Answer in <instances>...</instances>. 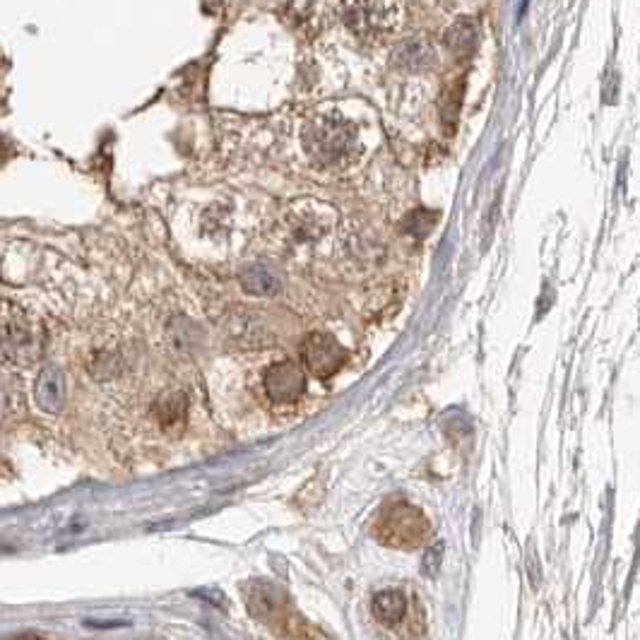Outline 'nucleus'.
I'll list each match as a JSON object with an SVG mask.
<instances>
[{"label":"nucleus","instance_id":"1","mask_svg":"<svg viewBox=\"0 0 640 640\" xmlns=\"http://www.w3.org/2000/svg\"><path fill=\"white\" fill-rule=\"evenodd\" d=\"M301 145L313 164L328 171H345L359 162L364 154L361 135L357 123L347 116L333 114H313L301 130Z\"/></svg>","mask_w":640,"mask_h":640},{"label":"nucleus","instance_id":"2","mask_svg":"<svg viewBox=\"0 0 640 640\" xmlns=\"http://www.w3.org/2000/svg\"><path fill=\"white\" fill-rule=\"evenodd\" d=\"M342 22L361 39H383L402 22L400 0H340Z\"/></svg>","mask_w":640,"mask_h":640},{"label":"nucleus","instance_id":"10","mask_svg":"<svg viewBox=\"0 0 640 640\" xmlns=\"http://www.w3.org/2000/svg\"><path fill=\"white\" fill-rule=\"evenodd\" d=\"M239 280L248 294L256 296H275L282 289V280L268 265H248V268L241 270Z\"/></svg>","mask_w":640,"mask_h":640},{"label":"nucleus","instance_id":"4","mask_svg":"<svg viewBox=\"0 0 640 640\" xmlns=\"http://www.w3.org/2000/svg\"><path fill=\"white\" fill-rule=\"evenodd\" d=\"M284 229L292 236L294 244H320L333 236L337 229V215L330 205L320 200H299L284 212Z\"/></svg>","mask_w":640,"mask_h":640},{"label":"nucleus","instance_id":"14","mask_svg":"<svg viewBox=\"0 0 640 640\" xmlns=\"http://www.w3.org/2000/svg\"><path fill=\"white\" fill-rule=\"evenodd\" d=\"M0 640H44L37 633H20V636H10V638H0Z\"/></svg>","mask_w":640,"mask_h":640},{"label":"nucleus","instance_id":"13","mask_svg":"<svg viewBox=\"0 0 640 640\" xmlns=\"http://www.w3.org/2000/svg\"><path fill=\"white\" fill-rule=\"evenodd\" d=\"M186 405L188 400L183 393H167L154 402V417L162 426H174L186 417Z\"/></svg>","mask_w":640,"mask_h":640},{"label":"nucleus","instance_id":"7","mask_svg":"<svg viewBox=\"0 0 640 640\" xmlns=\"http://www.w3.org/2000/svg\"><path fill=\"white\" fill-rule=\"evenodd\" d=\"M436 61V46L424 34L400 41L393 51V68L402 70V73H426V70L434 68Z\"/></svg>","mask_w":640,"mask_h":640},{"label":"nucleus","instance_id":"3","mask_svg":"<svg viewBox=\"0 0 640 640\" xmlns=\"http://www.w3.org/2000/svg\"><path fill=\"white\" fill-rule=\"evenodd\" d=\"M373 532L388 547L412 549L431 537V525L419 508L410 506V503H395V506L383 508L376 518V530Z\"/></svg>","mask_w":640,"mask_h":640},{"label":"nucleus","instance_id":"8","mask_svg":"<svg viewBox=\"0 0 640 640\" xmlns=\"http://www.w3.org/2000/svg\"><path fill=\"white\" fill-rule=\"evenodd\" d=\"M0 347H3V352L10 359H32L34 347H37V337H34L32 328H29V323H25V320H5L0 325Z\"/></svg>","mask_w":640,"mask_h":640},{"label":"nucleus","instance_id":"5","mask_svg":"<svg viewBox=\"0 0 640 640\" xmlns=\"http://www.w3.org/2000/svg\"><path fill=\"white\" fill-rule=\"evenodd\" d=\"M306 369L318 378H330L347 361V349L330 333H311L301 347Z\"/></svg>","mask_w":640,"mask_h":640},{"label":"nucleus","instance_id":"12","mask_svg":"<svg viewBox=\"0 0 640 640\" xmlns=\"http://www.w3.org/2000/svg\"><path fill=\"white\" fill-rule=\"evenodd\" d=\"M477 37V22L470 20V17H462V20L455 22L446 32V44L455 56L467 58L474 51V46H477Z\"/></svg>","mask_w":640,"mask_h":640},{"label":"nucleus","instance_id":"6","mask_svg":"<svg viewBox=\"0 0 640 640\" xmlns=\"http://www.w3.org/2000/svg\"><path fill=\"white\" fill-rule=\"evenodd\" d=\"M263 385L272 402H277V405H292V402L304 395L306 376L301 371V366L294 364V361H280V364H272L265 371Z\"/></svg>","mask_w":640,"mask_h":640},{"label":"nucleus","instance_id":"9","mask_svg":"<svg viewBox=\"0 0 640 640\" xmlns=\"http://www.w3.org/2000/svg\"><path fill=\"white\" fill-rule=\"evenodd\" d=\"M65 397V381L63 373L58 369H44L39 373L37 385H34V400L44 412H58Z\"/></svg>","mask_w":640,"mask_h":640},{"label":"nucleus","instance_id":"11","mask_svg":"<svg viewBox=\"0 0 640 640\" xmlns=\"http://www.w3.org/2000/svg\"><path fill=\"white\" fill-rule=\"evenodd\" d=\"M407 614V602L402 592L383 590L373 597V616L385 626L400 624Z\"/></svg>","mask_w":640,"mask_h":640}]
</instances>
